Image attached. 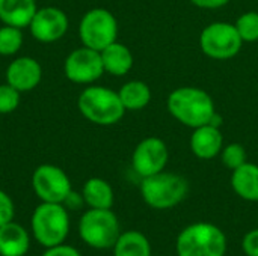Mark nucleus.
Masks as SVG:
<instances>
[{"mask_svg": "<svg viewBox=\"0 0 258 256\" xmlns=\"http://www.w3.org/2000/svg\"><path fill=\"white\" fill-rule=\"evenodd\" d=\"M166 107L174 119L192 130L209 124L216 112L210 94L195 86L174 89L168 95Z\"/></svg>", "mask_w": 258, "mask_h": 256, "instance_id": "obj_1", "label": "nucleus"}, {"mask_svg": "<svg viewBox=\"0 0 258 256\" xmlns=\"http://www.w3.org/2000/svg\"><path fill=\"white\" fill-rule=\"evenodd\" d=\"M77 107L85 119L101 127L118 124L125 113L118 92L104 86L85 88L77 98Z\"/></svg>", "mask_w": 258, "mask_h": 256, "instance_id": "obj_2", "label": "nucleus"}, {"mask_svg": "<svg viewBox=\"0 0 258 256\" xmlns=\"http://www.w3.org/2000/svg\"><path fill=\"white\" fill-rule=\"evenodd\" d=\"M175 250L177 256H225L227 237L216 225L197 222L178 234Z\"/></svg>", "mask_w": 258, "mask_h": 256, "instance_id": "obj_3", "label": "nucleus"}, {"mask_svg": "<svg viewBox=\"0 0 258 256\" xmlns=\"http://www.w3.org/2000/svg\"><path fill=\"white\" fill-rule=\"evenodd\" d=\"M30 229L33 238L42 247L65 243L70 234V214L63 204L41 202L32 213Z\"/></svg>", "mask_w": 258, "mask_h": 256, "instance_id": "obj_4", "label": "nucleus"}, {"mask_svg": "<svg viewBox=\"0 0 258 256\" xmlns=\"http://www.w3.org/2000/svg\"><path fill=\"white\" fill-rule=\"evenodd\" d=\"M189 184L184 177L174 172H159L142 178L141 196L144 202L154 210H169L184 201Z\"/></svg>", "mask_w": 258, "mask_h": 256, "instance_id": "obj_5", "label": "nucleus"}, {"mask_svg": "<svg viewBox=\"0 0 258 256\" xmlns=\"http://www.w3.org/2000/svg\"><path fill=\"white\" fill-rule=\"evenodd\" d=\"M79 237L80 240L97 250L112 249L121 235L119 220L116 214L110 210L89 208L85 211L79 220Z\"/></svg>", "mask_w": 258, "mask_h": 256, "instance_id": "obj_6", "label": "nucleus"}, {"mask_svg": "<svg viewBox=\"0 0 258 256\" xmlns=\"http://www.w3.org/2000/svg\"><path fill=\"white\" fill-rule=\"evenodd\" d=\"M79 38L85 47L101 51L118 38V21L104 8L89 9L80 20Z\"/></svg>", "mask_w": 258, "mask_h": 256, "instance_id": "obj_7", "label": "nucleus"}, {"mask_svg": "<svg viewBox=\"0 0 258 256\" xmlns=\"http://www.w3.org/2000/svg\"><path fill=\"white\" fill-rule=\"evenodd\" d=\"M243 41L234 24L227 21H215L206 26L200 35V47L203 53L215 60H228L239 54Z\"/></svg>", "mask_w": 258, "mask_h": 256, "instance_id": "obj_8", "label": "nucleus"}, {"mask_svg": "<svg viewBox=\"0 0 258 256\" xmlns=\"http://www.w3.org/2000/svg\"><path fill=\"white\" fill-rule=\"evenodd\" d=\"M32 189L41 202L53 204H62L73 190L70 177L54 164H41L33 170Z\"/></svg>", "mask_w": 258, "mask_h": 256, "instance_id": "obj_9", "label": "nucleus"}, {"mask_svg": "<svg viewBox=\"0 0 258 256\" xmlns=\"http://www.w3.org/2000/svg\"><path fill=\"white\" fill-rule=\"evenodd\" d=\"M65 77L77 84H91L104 74L101 53L89 47L73 50L63 62Z\"/></svg>", "mask_w": 258, "mask_h": 256, "instance_id": "obj_10", "label": "nucleus"}, {"mask_svg": "<svg viewBox=\"0 0 258 256\" xmlns=\"http://www.w3.org/2000/svg\"><path fill=\"white\" fill-rule=\"evenodd\" d=\"M169 158L166 143L156 136L141 140L132 155V167L141 177L147 178L165 170Z\"/></svg>", "mask_w": 258, "mask_h": 256, "instance_id": "obj_11", "label": "nucleus"}, {"mask_svg": "<svg viewBox=\"0 0 258 256\" xmlns=\"http://www.w3.org/2000/svg\"><path fill=\"white\" fill-rule=\"evenodd\" d=\"M29 30L32 36L42 42L51 44L63 38L68 30V17L67 14L56 6H45L36 11L33 15Z\"/></svg>", "mask_w": 258, "mask_h": 256, "instance_id": "obj_12", "label": "nucleus"}, {"mask_svg": "<svg viewBox=\"0 0 258 256\" xmlns=\"http://www.w3.org/2000/svg\"><path fill=\"white\" fill-rule=\"evenodd\" d=\"M41 78L42 66L30 56L17 57L6 68V83L14 86L21 94L33 91L41 83Z\"/></svg>", "mask_w": 258, "mask_h": 256, "instance_id": "obj_13", "label": "nucleus"}, {"mask_svg": "<svg viewBox=\"0 0 258 256\" xmlns=\"http://www.w3.org/2000/svg\"><path fill=\"white\" fill-rule=\"evenodd\" d=\"M224 148V136L221 128L210 124L194 128L190 136V151L200 160H212L221 154Z\"/></svg>", "mask_w": 258, "mask_h": 256, "instance_id": "obj_14", "label": "nucleus"}, {"mask_svg": "<svg viewBox=\"0 0 258 256\" xmlns=\"http://www.w3.org/2000/svg\"><path fill=\"white\" fill-rule=\"evenodd\" d=\"M30 249V235L17 222L0 226V256H24Z\"/></svg>", "mask_w": 258, "mask_h": 256, "instance_id": "obj_15", "label": "nucleus"}, {"mask_svg": "<svg viewBox=\"0 0 258 256\" xmlns=\"http://www.w3.org/2000/svg\"><path fill=\"white\" fill-rule=\"evenodd\" d=\"M36 11V0H0V21L6 26L29 27Z\"/></svg>", "mask_w": 258, "mask_h": 256, "instance_id": "obj_16", "label": "nucleus"}, {"mask_svg": "<svg viewBox=\"0 0 258 256\" xmlns=\"http://www.w3.org/2000/svg\"><path fill=\"white\" fill-rule=\"evenodd\" d=\"M100 53H101L104 72L110 75L122 77L133 68V54L130 48L118 41L112 42Z\"/></svg>", "mask_w": 258, "mask_h": 256, "instance_id": "obj_17", "label": "nucleus"}, {"mask_svg": "<svg viewBox=\"0 0 258 256\" xmlns=\"http://www.w3.org/2000/svg\"><path fill=\"white\" fill-rule=\"evenodd\" d=\"M231 187L234 193L249 202H258V166L245 163L231 174Z\"/></svg>", "mask_w": 258, "mask_h": 256, "instance_id": "obj_18", "label": "nucleus"}, {"mask_svg": "<svg viewBox=\"0 0 258 256\" xmlns=\"http://www.w3.org/2000/svg\"><path fill=\"white\" fill-rule=\"evenodd\" d=\"M82 196L89 208H98V210H110L115 201L112 186L106 180L98 177L89 178L83 184Z\"/></svg>", "mask_w": 258, "mask_h": 256, "instance_id": "obj_19", "label": "nucleus"}, {"mask_svg": "<svg viewBox=\"0 0 258 256\" xmlns=\"http://www.w3.org/2000/svg\"><path fill=\"white\" fill-rule=\"evenodd\" d=\"M112 249L113 256H151V244L139 231L121 232Z\"/></svg>", "mask_w": 258, "mask_h": 256, "instance_id": "obj_20", "label": "nucleus"}, {"mask_svg": "<svg viewBox=\"0 0 258 256\" xmlns=\"http://www.w3.org/2000/svg\"><path fill=\"white\" fill-rule=\"evenodd\" d=\"M121 103L125 110H142L151 101V91L145 81L141 80H130L121 86L118 91Z\"/></svg>", "mask_w": 258, "mask_h": 256, "instance_id": "obj_21", "label": "nucleus"}, {"mask_svg": "<svg viewBox=\"0 0 258 256\" xmlns=\"http://www.w3.org/2000/svg\"><path fill=\"white\" fill-rule=\"evenodd\" d=\"M23 32L14 26L0 27V56H14L23 47Z\"/></svg>", "mask_w": 258, "mask_h": 256, "instance_id": "obj_22", "label": "nucleus"}, {"mask_svg": "<svg viewBox=\"0 0 258 256\" xmlns=\"http://www.w3.org/2000/svg\"><path fill=\"white\" fill-rule=\"evenodd\" d=\"M243 42H257L258 41V12L248 11L242 14L234 23Z\"/></svg>", "mask_w": 258, "mask_h": 256, "instance_id": "obj_23", "label": "nucleus"}, {"mask_svg": "<svg viewBox=\"0 0 258 256\" xmlns=\"http://www.w3.org/2000/svg\"><path fill=\"white\" fill-rule=\"evenodd\" d=\"M219 155H221L224 166L230 170H234L248 161L246 160L248 154L242 143H230V145L224 146Z\"/></svg>", "mask_w": 258, "mask_h": 256, "instance_id": "obj_24", "label": "nucleus"}, {"mask_svg": "<svg viewBox=\"0 0 258 256\" xmlns=\"http://www.w3.org/2000/svg\"><path fill=\"white\" fill-rule=\"evenodd\" d=\"M21 101V92L9 83L0 84V115H9L15 112Z\"/></svg>", "mask_w": 258, "mask_h": 256, "instance_id": "obj_25", "label": "nucleus"}, {"mask_svg": "<svg viewBox=\"0 0 258 256\" xmlns=\"http://www.w3.org/2000/svg\"><path fill=\"white\" fill-rule=\"evenodd\" d=\"M14 213H15V207L11 196L6 192L0 190V226L12 222Z\"/></svg>", "mask_w": 258, "mask_h": 256, "instance_id": "obj_26", "label": "nucleus"}, {"mask_svg": "<svg viewBox=\"0 0 258 256\" xmlns=\"http://www.w3.org/2000/svg\"><path fill=\"white\" fill-rule=\"evenodd\" d=\"M242 250L246 256H258V229L249 231L243 237Z\"/></svg>", "mask_w": 258, "mask_h": 256, "instance_id": "obj_27", "label": "nucleus"}, {"mask_svg": "<svg viewBox=\"0 0 258 256\" xmlns=\"http://www.w3.org/2000/svg\"><path fill=\"white\" fill-rule=\"evenodd\" d=\"M41 256H82V253L76 247L62 243V244H57L53 247H47L45 252Z\"/></svg>", "mask_w": 258, "mask_h": 256, "instance_id": "obj_28", "label": "nucleus"}, {"mask_svg": "<svg viewBox=\"0 0 258 256\" xmlns=\"http://www.w3.org/2000/svg\"><path fill=\"white\" fill-rule=\"evenodd\" d=\"M62 204L65 205L67 210H80L83 207V204H85V199H83L82 193H77V192L71 190Z\"/></svg>", "mask_w": 258, "mask_h": 256, "instance_id": "obj_29", "label": "nucleus"}, {"mask_svg": "<svg viewBox=\"0 0 258 256\" xmlns=\"http://www.w3.org/2000/svg\"><path fill=\"white\" fill-rule=\"evenodd\" d=\"M230 0H190L192 5L201 8V9H219L225 5H228Z\"/></svg>", "mask_w": 258, "mask_h": 256, "instance_id": "obj_30", "label": "nucleus"}, {"mask_svg": "<svg viewBox=\"0 0 258 256\" xmlns=\"http://www.w3.org/2000/svg\"><path fill=\"white\" fill-rule=\"evenodd\" d=\"M212 127H216V128H221L222 127V124H224V118L218 113V112H215V115L212 116V119H210V122H209Z\"/></svg>", "mask_w": 258, "mask_h": 256, "instance_id": "obj_31", "label": "nucleus"}]
</instances>
